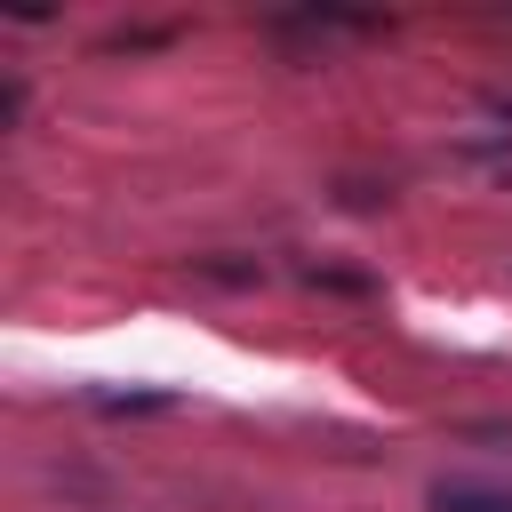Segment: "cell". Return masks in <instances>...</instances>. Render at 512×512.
Instances as JSON below:
<instances>
[{"label":"cell","instance_id":"1","mask_svg":"<svg viewBox=\"0 0 512 512\" xmlns=\"http://www.w3.org/2000/svg\"><path fill=\"white\" fill-rule=\"evenodd\" d=\"M432 512H512V488L496 480H432Z\"/></svg>","mask_w":512,"mask_h":512}]
</instances>
